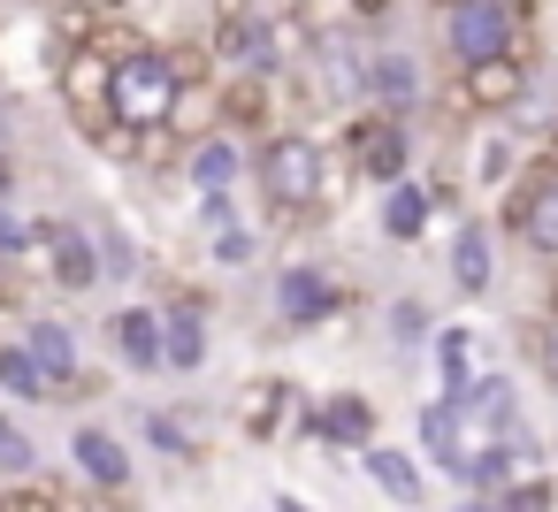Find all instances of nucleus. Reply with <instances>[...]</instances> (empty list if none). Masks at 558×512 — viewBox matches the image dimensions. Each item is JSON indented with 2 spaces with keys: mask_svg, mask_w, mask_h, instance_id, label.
Masks as SVG:
<instances>
[{
  "mask_svg": "<svg viewBox=\"0 0 558 512\" xmlns=\"http://www.w3.org/2000/svg\"><path fill=\"white\" fill-rule=\"evenodd\" d=\"M253 176H260V199H268L276 215H306V207H322L329 146H322L314 131H276V138H260Z\"/></svg>",
  "mask_w": 558,
  "mask_h": 512,
  "instance_id": "f257e3e1",
  "label": "nucleus"
},
{
  "mask_svg": "<svg viewBox=\"0 0 558 512\" xmlns=\"http://www.w3.org/2000/svg\"><path fill=\"white\" fill-rule=\"evenodd\" d=\"M177 70H169V47H131L116 54V93H108V115L123 131H161L177 115Z\"/></svg>",
  "mask_w": 558,
  "mask_h": 512,
  "instance_id": "f03ea898",
  "label": "nucleus"
},
{
  "mask_svg": "<svg viewBox=\"0 0 558 512\" xmlns=\"http://www.w3.org/2000/svg\"><path fill=\"white\" fill-rule=\"evenodd\" d=\"M32 260H39V276H47L54 291H70V298H85V291L108 276V260H100V230H85L77 215H62V222H39V245H32Z\"/></svg>",
  "mask_w": 558,
  "mask_h": 512,
  "instance_id": "7ed1b4c3",
  "label": "nucleus"
},
{
  "mask_svg": "<svg viewBox=\"0 0 558 512\" xmlns=\"http://www.w3.org/2000/svg\"><path fill=\"white\" fill-rule=\"evenodd\" d=\"M512 47H520V0H466V9L444 16V54H451L459 70L497 62V54H512Z\"/></svg>",
  "mask_w": 558,
  "mask_h": 512,
  "instance_id": "20e7f679",
  "label": "nucleus"
},
{
  "mask_svg": "<svg viewBox=\"0 0 558 512\" xmlns=\"http://www.w3.org/2000/svg\"><path fill=\"white\" fill-rule=\"evenodd\" d=\"M344 161H352V176H367V184H405L413 176V138H405V123L398 115H360L352 131H344Z\"/></svg>",
  "mask_w": 558,
  "mask_h": 512,
  "instance_id": "39448f33",
  "label": "nucleus"
},
{
  "mask_svg": "<svg viewBox=\"0 0 558 512\" xmlns=\"http://www.w3.org/2000/svg\"><path fill=\"white\" fill-rule=\"evenodd\" d=\"M207 54H215V70L222 77H276V24L260 16V9H238V16H215V32H207Z\"/></svg>",
  "mask_w": 558,
  "mask_h": 512,
  "instance_id": "423d86ee",
  "label": "nucleus"
},
{
  "mask_svg": "<svg viewBox=\"0 0 558 512\" xmlns=\"http://www.w3.org/2000/svg\"><path fill=\"white\" fill-rule=\"evenodd\" d=\"M535 260H558V169H527L512 192H505V215H497Z\"/></svg>",
  "mask_w": 558,
  "mask_h": 512,
  "instance_id": "0eeeda50",
  "label": "nucleus"
},
{
  "mask_svg": "<svg viewBox=\"0 0 558 512\" xmlns=\"http://www.w3.org/2000/svg\"><path fill=\"white\" fill-rule=\"evenodd\" d=\"M276 314H283V329H322V321L344 314V291H337V276L322 260H291L276 276Z\"/></svg>",
  "mask_w": 558,
  "mask_h": 512,
  "instance_id": "6e6552de",
  "label": "nucleus"
},
{
  "mask_svg": "<svg viewBox=\"0 0 558 512\" xmlns=\"http://www.w3.org/2000/svg\"><path fill=\"white\" fill-rule=\"evenodd\" d=\"M527 62L520 54H497V62H474V70H459V108L466 115H512L520 108V93H527Z\"/></svg>",
  "mask_w": 558,
  "mask_h": 512,
  "instance_id": "1a4fd4ad",
  "label": "nucleus"
},
{
  "mask_svg": "<svg viewBox=\"0 0 558 512\" xmlns=\"http://www.w3.org/2000/svg\"><path fill=\"white\" fill-rule=\"evenodd\" d=\"M100 329H108V352H116L123 367H138V375L169 367V329H161V314H154V306H116Z\"/></svg>",
  "mask_w": 558,
  "mask_h": 512,
  "instance_id": "9d476101",
  "label": "nucleus"
},
{
  "mask_svg": "<svg viewBox=\"0 0 558 512\" xmlns=\"http://www.w3.org/2000/svg\"><path fill=\"white\" fill-rule=\"evenodd\" d=\"M367 100L383 108V115H413L421 100H428V77H421V62L405 54V47H383V54H367Z\"/></svg>",
  "mask_w": 558,
  "mask_h": 512,
  "instance_id": "9b49d317",
  "label": "nucleus"
},
{
  "mask_svg": "<svg viewBox=\"0 0 558 512\" xmlns=\"http://www.w3.org/2000/svg\"><path fill=\"white\" fill-rule=\"evenodd\" d=\"M70 459H77V474L93 481V489H131V474H138V459H131V443L116 436V428H77L70 436Z\"/></svg>",
  "mask_w": 558,
  "mask_h": 512,
  "instance_id": "f8f14e48",
  "label": "nucleus"
},
{
  "mask_svg": "<svg viewBox=\"0 0 558 512\" xmlns=\"http://www.w3.org/2000/svg\"><path fill=\"white\" fill-rule=\"evenodd\" d=\"M489 276H497V230L482 215H466L451 230V283L459 291H489Z\"/></svg>",
  "mask_w": 558,
  "mask_h": 512,
  "instance_id": "ddd939ff",
  "label": "nucleus"
},
{
  "mask_svg": "<svg viewBox=\"0 0 558 512\" xmlns=\"http://www.w3.org/2000/svg\"><path fill=\"white\" fill-rule=\"evenodd\" d=\"M161 329H169V367H177V375H199V367H207V298L184 291V298L161 314Z\"/></svg>",
  "mask_w": 558,
  "mask_h": 512,
  "instance_id": "4468645a",
  "label": "nucleus"
},
{
  "mask_svg": "<svg viewBox=\"0 0 558 512\" xmlns=\"http://www.w3.org/2000/svg\"><path fill=\"white\" fill-rule=\"evenodd\" d=\"M238 169H245V138H238V131H215V138H199V146L184 154V176H192L199 192H230Z\"/></svg>",
  "mask_w": 558,
  "mask_h": 512,
  "instance_id": "2eb2a0df",
  "label": "nucleus"
},
{
  "mask_svg": "<svg viewBox=\"0 0 558 512\" xmlns=\"http://www.w3.org/2000/svg\"><path fill=\"white\" fill-rule=\"evenodd\" d=\"M428 215H436V192H428V184L405 176V184L383 192V237H390V245H413V237L428 230Z\"/></svg>",
  "mask_w": 558,
  "mask_h": 512,
  "instance_id": "dca6fc26",
  "label": "nucleus"
},
{
  "mask_svg": "<svg viewBox=\"0 0 558 512\" xmlns=\"http://www.w3.org/2000/svg\"><path fill=\"white\" fill-rule=\"evenodd\" d=\"M24 352L47 367V382L85 375V367H77V329H70V321H47V314H39V321H24Z\"/></svg>",
  "mask_w": 558,
  "mask_h": 512,
  "instance_id": "f3484780",
  "label": "nucleus"
},
{
  "mask_svg": "<svg viewBox=\"0 0 558 512\" xmlns=\"http://www.w3.org/2000/svg\"><path fill=\"white\" fill-rule=\"evenodd\" d=\"M360 466H367V481H375L383 497L421 504V459H413V451H398V443H367V451H360Z\"/></svg>",
  "mask_w": 558,
  "mask_h": 512,
  "instance_id": "a211bd4d",
  "label": "nucleus"
},
{
  "mask_svg": "<svg viewBox=\"0 0 558 512\" xmlns=\"http://www.w3.org/2000/svg\"><path fill=\"white\" fill-rule=\"evenodd\" d=\"M268 85L276 77H222V131H238V138H253L260 123H268Z\"/></svg>",
  "mask_w": 558,
  "mask_h": 512,
  "instance_id": "6ab92c4d",
  "label": "nucleus"
},
{
  "mask_svg": "<svg viewBox=\"0 0 558 512\" xmlns=\"http://www.w3.org/2000/svg\"><path fill=\"white\" fill-rule=\"evenodd\" d=\"M314 428H322L329 443H344V451H367V443H375V405L344 390V398H329V405H322V420H314Z\"/></svg>",
  "mask_w": 558,
  "mask_h": 512,
  "instance_id": "aec40b11",
  "label": "nucleus"
},
{
  "mask_svg": "<svg viewBox=\"0 0 558 512\" xmlns=\"http://www.w3.org/2000/svg\"><path fill=\"white\" fill-rule=\"evenodd\" d=\"M0 398H16V405H47V398H54V382H47V367L24 352V337L0 344Z\"/></svg>",
  "mask_w": 558,
  "mask_h": 512,
  "instance_id": "412c9836",
  "label": "nucleus"
},
{
  "mask_svg": "<svg viewBox=\"0 0 558 512\" xmlns=\"http://www.w3.org/2000/svg\"><path fill=\"white\" fill-rule=\"evenodd\" d=\"M283 405H291V382L260 375V382L245 390V436H253V443H268V436H276V420H283Z\"/></svg>",
  "mask_w": 558,
  "mask_h": 512,
  "instance_id": "4be33fe9",
  "label": "nucleus"
},
{
  "mask_svg": "<svg viewBox=\"0 0 558 512\" xmlns=\"http://www.w3.org/2000/svg\"><path fill=\"white\" fill-rule=\"evenodd\" d=\"M505 123H520V131H550V123H558V70H535L527 93H520V108H512Z\"/></svg>",
  "mask_w": 558,
  "mask_h": 512,
  "instance_id": "5701e85b",
  "label": "nucleus"
},
{
  "mask_svg": "<svg viewBox=\"0 0 558 512\" xmlns=\"http://www.w3.org/2000/svg\"><path fill=\"white\" fill-rule=\"evenodd\" d=\"M0 474H9V481H32V474H39V443H32L9 413H0Z\"/></svg>",
  "mask_w": 558,
  "mask_h": 512,
  "instance_id": "b1692460",
  "label": "nucleus"
},
{
  "mask_svg": "<svg viewBox=\"0 0 558 512\" xmlns=\"http://www.w3.org/2000/svg\"><path fill=\"white\" fill-rule=\"evenodd\" d=\"M0 512H70V504H62L54 481L32 474V481H9V489H0Z\"/></svg>",
  "mask_w": 558,
  "mask_h": 512,
  "instance_id": "393cba45",
  "label": "nucleus"
},
{
  "mask_svg": "<svg viewBox=\"0 0 558 512\" xmlns=\"http://www.w3.org/2000/svg\"><path fill=\"white\" fill-rule=\"evenodd\" d=\"M489 504H497V512H558V489H550V474H535V481H512V489H497Z\"/></svg>",
  "mask_w": 558,
  "mask_h": 512,
  "instance_id": "a878e982",
  "label": "nucleus"
},
{
  "mask_svg": "<svg viewBox=\"0 0 558 512\" xmlns=\"http://www.w3.org/2000/svg\"><path fill=\"white\" fill-rule=\"evenodd\" d=\"M32 245H39V222H32L16 199H0V253H9V260H24Z\"/></svg>",
  "mask_w": 558,
  "mask_h": 512,
  "instance_id": "bb28decb",
  "label": "nucleus"
},
{
  "mask_svg": "<svg viewBox=\"0 0 558 512\" xmlns=\"http://www.w3.org/2000/svg\"><path fill=\"white\" fill-rule=\"evenodd\" d=\"M390 337H398V344H428V337H436L428 306H421V298H398V306H390Z\"/></svg>",
  "mask_w": 558,
  "mask_h": 512,
  "instance_id": "cd10ccee",
  "label": "nucleus"
},
{
  "mask_svg": "<svg viewBox=\"0 0 558 512\" xmlns=\"http://www.w3.org/2000/svg\"><path fill=\"white\" fill-rule=\"evenodd\" d=\"M436 359H444V390H466V329H436Z\"/></svg>",
  "mask_w": 558,
  "mask_h": 512,
  "instance_id": "c85d7f7f",
  "label": "nucleus"
},
{
  "mask_svg": "<svg viewBox=\"0 0 558 512\" xmlns=\"http://www.w3.org/2000/svg\"><path fill=\"white\" fill-rule=\"evenodd\" d=\"M474 176H482V184H505V176H512V138H489V146L474 154Z\"/></svg>",
  "mask_w": 558,
  "mask_h": 512,
  "instance_id": "c756f323",
  "label": "nucleus"
},
{
  "mask_svg": "<svg viewBox=\"0 0 558 512\" xmlns=\"http://www.w3.org/2000/svg\"><path fill=\"white\" fill-rule=\"evenodd\" d=\"M146 436H154V443H161L169 459H192V436H184V428H177L169 413H146Z\"/></svg>",
  "mask_w": 558,
  "mask_h": 512,
  "instance_id": "7c9ffc66",
  "label": "nucleus"
},
{
  "mask_svg": "<svg viewBox=\"0 0 558 512\" xmlns=\"http://www.w3.org/2000/svg\"><path fill=\"white\" fill-rule=\"evenodd\" d=\"M215 260L222 268H245L253 260V230H215Z\"/></svg>",
  "mask_w": 558,
  "mask_h": 512,
  "instance_id": "2f4dec72",
  "label": "nucleus"
},
{
  "mask_svg": "<svg viewBox=\"0 0 558 512\" xmlns=\"http://www.w3.org/2000/svg\"><path fill=\"white\" fill-rule=\"evenodd\" d=\"M100 260H108L116 276H138V253H131V237H123V230H100Z\"/></svg>",
  "mask_w": 558,
  "mask_h": 512,
  "instance_id": "473e14b6",
  "label": "nucleus"
},
{
  "mask_svg": "<svg viewBox=\"0 0 558 512\" xmlns=\"http://www.w3.org/2000/svg\"><path fill=\"white\" fill-rule=\"evenodd\" d=\"M535 367H543V382L558 390V321H543V329H535Z\"/></svg>",
  "mask_w": 558,
  "mask_h": 512,
  "instance_id": "72a5a7b5",
  "label": "nucleus"
},
{
  "mask_svg": "<svg viewBox=\"0 0 558 512\" xmlns=\"http://www.w3.org/2000/svg\"><path fill=\"white\" fill-rule=\"evenodd\" d=\"M344 9H352V24H360V32H383L398 0H344Z\"/></svg>",
  "mask_w": 558,
  "mask_h": 512,
  "instance_id": "f704fd0d",
  "label": "nucleus"
},
{
  "mask_svg": "<svg viewBox=\"0 0 558 512\" xmlns=\"http://www.w3.org/2000/svg\"><path fill=\"white\" fill-rule=\"evenodd\" d=\"M199 215H207L215 230H230V215H238V199H230V192H199Z\"/></svg>",
  "mask_w": 558,
  "mask_h": 512,
  "instance_id": "c9c22d12",
  "label": "nucleus"
},
{
  "mask_svg": "<svg viewBox=\"0 0 558 512\" xmlns=\"http://www.w3.org/2000/svg\"><path fill=\"white\" fill-rule=\"evenodd\" d=\"M543 321H558V276L543 283Z\"/></svg>",
  "mask_w": 558,
  "mask_h": 512,
  "instance_id": "e433bc0d",
  "label": "nucleus"
},
{
  "mask_svg": "<svg viewBox=\"0 0 558 512\" xmlns=\"http://www.w3.org/2000/svg\"><path fill=\"white\" fill-rule=\"evenodd\" d=\"M276 512H314V504H299V497H276Z\"/></svg>",
  "mask_w": 558,
  "mask_h": 512,
  "instance_id": "4c0bfd02",
  "label": "nucleus"
},
{
  "mask_svg": "<svg viewBox=\"0 0 558 512\" xmlns=\"http://www.w3.org/2000/svg\"><path fill=\"white\" fill-rule=\"evenodd\" d=\"M466 512H497V504H489V497H474V504H466Z\"/></svg>",
  "mask_w": 558,
  "mask_h": 512,
  "instance_id": "58836bf2",
  "label": "nucleus"
},
{
  "mask_svg": "<svg viewBox=\"0 0 558 512\" xmlns=\"http://www.w3.org/2000/svg\"><path fill=\"white\" fill-rule=\"evenodd\" d=\"M436 9H444V16H451V9H466V0H436Z\"/></svg>",
  "mask_w": 558,
  "mask_h": 512,
  "instance_id": "ea45409f",
  "label": "nucleus"
}]
</instances>
